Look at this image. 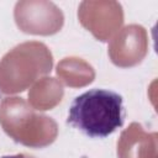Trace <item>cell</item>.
I'll return each instance as SVG.
<instances>
[{"label":"cell","instance_id":"cell-1","mask_svg":"<svg viewBox=\"0 0 158 158\" xmlns=\"http://www.w3.org/2000/svg\"><path fill=\"white\" fill-rule=\"evenodd\" d=\"M125 122L123 99L107 89H90L77 96L69 107L67 123L91 138H105Z\"/></svg>","mask_w":158,"mask_h":158}]
</instances>
